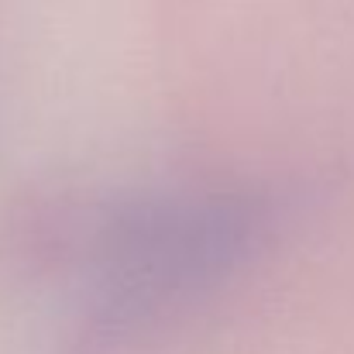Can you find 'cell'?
<instances>
[{
	"label": "cell",
	"instance_id": "1",
	"mask_svg": "<svg viewBox=\"0 0 354 354\" xmlns=\"http://www.w3.org/2000/svg\"><path fill=\"white\" fill-rule=\"evenodd\" d=\"M265 231L244 193H162L111 210L90 244L100 317L114 327L158 320L227 279Z\"/></svg>",
	"mask_w": 354,
	"mask_h": 354
}]
</instances>
